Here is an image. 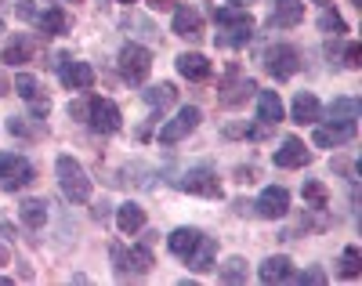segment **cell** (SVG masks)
<instances>
[{
  "mask_svg": "<svg viewBox=\"0 0 362 286\" xmlns=\"http://www.w3.org/2000/svg\"><path fill=\"white\" fill-rule=\"evenodd\" d=\"M218 22V44L221 47H243L250 37H254V15L239 4H225V8H214L210 11Z\"/></svg>",
  "mask_w": 362,
  "mask_h": 286,
  "instance_id": "obj_1",
  "label": "cell"
},
{
  "mask_svg": "<svg viewBox=\"0 0 362 286\" xmlns=\"http://www.w3.org/2000/svg\"><path fill=\"white\" fill-rule=\"evenodd\" d=\"M54 171H58V185H62L66 200H73V203H87L90 200V178L80 167V160H73V156H58Z\"/></svg>",
  "mask_w": 362,
  "mask_h": 286,
  "instance_id": "obj_2",
  "label": "cell"
},
{
  "mask_svg": "<svg viewBox=\"0 0 362 286\" xmlns=\"http://www.w3.org/2000/svg\"><path fill=\"white\" fill-rule=\"evenodd\" d=\"M116 69H119V76H124L127 84H145L148 80V73H153V55H148L141 44H127L124 51H119V58H116Z\"/></svg>",
  "mask_w": 362,
  "mask_h": 286,
  "instance_id": "obj_3",
  "label": "cell"
},
{
  "mask_svg": "<svg viewBox=\"0 0 362 286\" xmlns=\"http://www.w3.org/2000/svg\"><path fill=\"white\" fill-rule=\"evenodd\" d=\"M83 120L90 123V131H98V135H116L119 127H124V116H119V105L109 102V98H87V113Z\"/></svg>",
  "mask_w": 362,
  "mask_h": 286,
  "instance_id": "obj_4",
  "label": "cell"
},
{
  "mask_svg": "<svg viewBox=\"0 0 362 286\" xmlns=\"http://www.w3.org/2000/svg\"><path fill=\"white\" fill-rule=\"evenodd\" d=\"M33 178H37V171H33V164H29L25 156L0 152V188H8V193H15V188L33 185Z\"/></svg>",
  "mask_w": 362,
  "mask_h": 286,
  "instance_id": "obj_5",
  "label": "cell"
},
{
  "mask_svg": "<svg viewBox=\"0 0 362 286\" xmlns=\"http://www.w3.org/2000/svg\"><path fill=\"white\" fill-rule=\"evenodd\" d=\"M181 193H192V196H206V200H214V196H221V181H218V174L210 171V167H189L185 174H181L177 181H174Z\"/></svg>",
  "mask_w": 362,
  "mask_h": 286,
  "instance_id": "obj_6",
  "label": "cell"
},
{
  "mask_svg": "<svg viewBox=\"0 0 362 286\" xmlns=\"http://www.w3.org/2000/svg\"><path fill=\"white\" fill-rule=\"evenodd\" d=\"M199 120H203V113L196 109V105H185V109H177V116L174 120H167L163 127H160V145H177L181 138H189L196 127H199Z\"/></svg>",
  "mask_w": 362,
  "mask_h": 286,
  "instance_id": "obj_7",
  "label": "cell"
},
{
  "mask_svg": "<svg viewBox=\"0 0 362 286\" xmlns=\"http://www.w3.org/2000/svg\"><path fill=\"white\" fill-rule=\"evenodd\" d=\"M264 69L276 76V80H290V76L300 69L297 47H290V44H272V47L264 51Z\"/></svg>",
  "mask_w": 362,
  "mask_h": 286,
  "instance_id": "obj_8",
  "label": "cell"
},
{
  "mask_svg": "<svg viewBox=\"0 0 362 286\" xmlns=\"http://www.w3.org/2000/svg\"><path fill=\"white\" fill-rule=\"evenodd\" d=\"M112 261H116V272L119 275H127V272L145 275L148 268H153V253H148V246H131V250L112 246Z\"/></svg>",
  "mask_w": 362,
  "mask_h": 286,
  "instance_id": "obj_9",
  "label": "cell"
},
{
  "mask_svg": "<svg viewBox=\"0 0 362 286\" xmlns=\"http://www.w3.org/2000/svg\"><path fill=\"white\" fill-rule=\"evenodd\" d=\"M58 76H62V84H66L69 91H87L90 84H95V69H90L87 62L69 58V55L58 58Z\"/></svg>",
  "mask_w": 362,
  "mask_h": 286,
  "instance_id": "obj_10",
  "label": "cell"
},
{
  "mask_svg": "<svg viewBox=\"0 0 362 286\" xmlns=\"http://www.w3.org/2000/svg\"><path fill=\"white\" fill-rule=\"evenodd\" d=\"M254 91H257V84L232 66L228 76H225V84H221V94H218V98H221V105H239V102H247Z\"/></svg>",
  "mask_w": 362,
  "mask_h": 286,
  "instance_id": "obj_11",
  "label": "cell"
},
{
  "mask_svg": "<svg viewBox=\"0 0 362 286\" xmlns=\"http://www.w3.org/2000/svg\"><path fill=\"white\" fill-rule=\"evenodd\" d=\"M355 138V123H341V120H329V123H319L312 142L319 149H337V145H348Z\"/></svg>",
  "mask_w": 362,
  "mask_h": 286,
  "instance_id": "obj_12",
  "label": "cell"
},
{
  "mask_svg": "<svg viewBox=\"0 0 362 286\" xmlns=\"http://www.w3.org/2000/svg\"><path fill=\"white\" fill-rule=\"evenodd\" d=\"M254 207H257L261 217H272V221H276V217H286V210H290V193H286L283 185H268L264 193L257 196Z\"/></svg>",
  "mask_w": 362,
  "mask_h": 286,
  "instance_id": "obj_13",
  "label": "cell"
},
{
  "mask_svg": "<svg viewBox=\"0 0 362 286\" xmlns=\"http://www.w3.org/2000/svg\"><path fill=\"white\" fill-rule=\"evenodd\" d=\"M276 167H283V171H293V167H305V164H312V152L305 149V142L300 138H283V145L276 149Z\"/></svg>",
  "mask_w": 362,
  "mask_h": 286,
  "instance_id": "obj_14",
  "label": "cell"
},
{
  "mask_svg": "<svg viewBox=\"0 0 362 286\" xmlns=\"http://www.w3.org/2000/svg\"><path fill=\"white\" fill-rule=\"evenodd\" d=\"M300 18H305V4H300V0H272V15H268L272 29L300 25Z\"/></svg>",
  "mask_w": 362,
  "mask_h": 286,
  "instance_id": "obj_15",
  "label": "cell"
},
{
  "mask_svg": "<svg viewBox=\"0 0 362 286\" xmlns=\"http://www.w3.org/2000/svg\"><path fill=\"white\" fill-rule=\"evenodd\" d=\"M170 29H174L177 37H185V40H199V37H203V15H199L196 8H189V4H181V8L174 11Z\"/></svg>",
  "mask_w": 362,
  "mask_h": 286,
  "instance_id": "obj_16",
  "label": "cell"
},
{
  "mask_svg": "<svg viewBox=\"0 0 362 286\" xmlns=\"http://www.w3.org/2000/svg\"><path fill=\"white\" fill-rule=\"evenodd\" d=\"M214 258H218V243L214 239H210V236H199V243L189 250V268L192 272H210V268H214Z\"/></svg>",
  "mask_w": 362,
  "mask_h": 286,
  "instance_id": "obj_17",
  "label": "cell"
},
{
  "mask_svg": "<svg viewBox=\"0 0 362 286\" xmlns=\"http://www.w3.org/2000/svg\"><path fill=\"white\" fill-rule=\"evenodd\" d=\"M177 73L185 80H206L210 76V62L199 51H185V55H177Z\"/></svg>",
  "mask_w": 362,
  "mask_h": 286,
  "instance_id": "obj_18",
  "label": "cell"
},
{
  "mask_svg": "<svg viewBox=\"0 0 362 286\" xmlns=\"http://www.w3.org/2000/svg\"><path fill=\"white\" fill-rule=\"evenodd\" d=\"M257 120H261L264 127L283 123V102H279L276 91H261V94H257Z\"/></svg>",
  "mask_w": 362,
  "mask_h": 286,
  "instance_id": "obj_19",
  "label": "cell"
},
{
  "mask_svg": "<svg viewBox=\"0 0 362 286\" xmlns=\"http://www.w3.org/2000/svg\"><path fill=\"white\" fill-rule=\"evenodd\" d=\"M116 229L124 232V236L141 232V229H145V207H138V203H124V207L116 210Z\"/></svg>",
  "mask_w": 362,
  "mask_h": 286,
  "instance_id": "obj_20",
  "label": "cell"
},
{
  "mask_svg": "<svg viewBox=\"0 0 362 286\" xmlns=\"http://www.w3.org/2000/svg\"><path fill=\"white\" fill-rule=\"evenodd\" d=\"M33 51H37V40L25 37V33H18V37L4 47V62H8V66H25V62H33Z\"/></svg>",
  "mask_w": 362,
  "mask_h": 286,
  "instance_id": "obj_21",
  "label": "cell"
},
{
  "mask_svg": "<svg viewBox=\"0 0 362 286\" xmlns=\"http://www.w3.org/2000/svg\"><path fill=\"white\" fill-rule=\"evenodd\" d=\"M261 282H290L293 279V265H290V258H283V253H279V258H268L264 265H261Z\"/></svg>",
  "mask_w": 362,
  "mask_h": 286,
  "instance_id": "obj_22",
  "label": "cell"
},
{
  "mask_svg": "<svg viewBox=\"0 0 362 286\" xmlns=\"http://www.w3.org/2000/svg\"><path fill=\"white\" fill-rule=\"evenodd\" d=\"M319 113H322V105H319V98L312 91H300L293 98V123H315Z\"/></svg>",
  "mask_w": 362,
  "mask_h": 286,
  "instance_id": "obj_23",
  "label": "cell"
},
{
  "mask_svg": "<svg viewBox=\"0 0 362 286\" xmlns=\"http://www.w3.org/2000/svg\"><path fill=\"white\" fill-rule=\"evenodd\" d=\"M37 25H40L44 37H62V33H69V15H66L62 8H47V11L37 18Z\"/></svg>",
  "mask_w": 362,
  "mask_h": 286,
  "instance_id": "obj_24",
  "label": "cell"
},
{
  "mask_svg": "<svg viewBox=\"0 0 362 286\" xmlns=\"http://www.w3.org/2000/svg\"><path fill=\"white\" fill-rule=\"evenodd\" d=\"M199 229H174L170 236H167V246H170V253L174 258H189V250L199 243Z\"/></svg>",
  "mask_w": 362,
  "mask_h": 286,
  "instance_id": "obj_25",
  "label": "cell"
},
{
  "mask_svg": "<svg viewBox=\"0 0 362 286\" xmlns=\"http://www.w3.org/2000/svg\"><path fill=\"white\" fill-rule=\"evenodd\" d=\"M18 217H22L25 229H44L47 225V203L44 200H25L18 207Z\"/></svg>",
  "mask_w": 362,
  "mask_h": 286,
  "instance_id": "obj_26",
  "label": "cell"
},
{
  "mask_svg": "<svg viewBox=\"0 0 362 286\" xmlns=\"http://www.w3.org/2000/svg\"><path fill=\"white\" fill-rule=\"evenodd\" d=\"M362 113V105L355 98H334L329 102V120H341V123H355Z\"/></svg>",
  "mask_w": 362,
  "mask_h": 286,
  "instance_id": "obj_27",
  "label": "cell"
},
{
  "mask_svg": "<svg viewBox=\"0 0 362 286\" xmlns=\"http://www.w3.org/2000/svg\"><path fill=\"white\" fill-rule=\"evenodd\" d=\"M341 275L344 279L362 275V250L358 246H344V253H341Z\"/></svg>",
  "mask_w": 362,
  "mask_h": 286,
  "instance_id": "obj_28",
  "label": "cell"
},
{
  "mask_svg": "<svg viewBox=\"0 0 362 286\" xmlns=\"http://www.w3.org/2000/svg\"><path fill=\"white\" fill-rule=\"evenodd\" d=\"M300 196H305V203H308V207H315V210H322V207L329 203V193H326V185H322V181H305Z\"/></svg>",
  "mask_w": 362,
  "mask_h": 286,
  "instance_id": "obj_29",
  "label": "cell"
},
{
  "mask_svg": "<svg viewBox=\"0 0 362 286\" xmlns=\"http://www.w3.org/2000/svg\"><path fill=\"white\" fill-rule=\"evenodd\" d=\"M141 94H145V102L153 105V109H163V105H170V102H174V84L148 87V91H141Z\"/></svg>",
  "mask_w": 362,
  "mask_h": 286,
  "instance_id": "obj_30",
  "label": "cell"
},
{
  "mask_svg": "<svg viewBox=\"0 0 362 286\" xmlns=\"http://www.w3.org/2000/svg\"><path fill=\"white\" fill-rule=\"evenodd\" d=\"M221 282H247V261L243 258H228L221 265Z\"/></svg>",
  "mask_w": 362,
  "mask_h": 286,
  "instance_id": "obj_31",
  "label": "cell"
},
{
  "mask_svg": "<svg viewBox=\"0 0 362 286\" xmlns=\"http://www.w3.org/2000/svg\"><path fill=\"white\" fill-rule=\"evenodd\" d=\"M319 29H322V33H334V37H341V33H348V25H344V18L337 15V11H322L319 15Z\"/></svg>",
  "mask_w": 362,
  "mask_h": 286,
  "instance_id": "obj_32",
  "label": "cell"
},
{
  "mask_svg": "<svg viewBox=\"0 0 362 286\" xmlns=\"http://www.w3.org/2000/svg\"><path fill=\"white\" fill-rule=\"evenodd\" d=\"M344 66H351V69L362 66V47H358V44H348V51H344Z\"/></svg>",
  "mask_w": 362,
  "mask_h": 286,
  "instance_id": "obj_33",
  "label": "cell"
},
{
  "mask_svg": "<svg viewBox=\"0 0 362 286\" xmlns=\"http://www.w3.org/2000/svg\"><path fill=\"white\" fill-rule=\"evenodd\" d=\"M293 279H297V282H312V286H319V282H326V275H322L319 268H308L305 275H293Z\"/></svg>",
  "mask_w": 362,
  "mask_h": 286,
  "instance_id": "obj_34",
  "label": "cell"
},
{
  "mask_svg": "<svg viewBox=\"0 0 362 286\" xmlns=\"http://www.w3.org/2000/svg\"><path fill=\"white\" fill-rule=\"evenodd\" d=\"M83 113H87V102H69V116L83 120Z\"/></svg>",
  "mask_w": 362,
  "mask_h": 286,
  "instance_id": "obj_35",
  "label": "cell"
},
{
  "mask_svg": "<svg viewBox=\"0 0 362 286\" xmlns=\"http://www.w3.org/2000/svg\"><path fill=\"white\" fill-rule=\"evenodd\" d=\"M8 258H11V253H8V246L0 243V265H8Z\"/></svg>",
  "mask_w": 362,
  "mask_h": 286,
  "instance_id": "obj_36",
  "label": "cell"
},
{
  "mask_svg": "<svg viewBox=\"0 0 362 286\" xmlns=\"http://www.w3.org/2000/svg\"><path fill=\"white\" fill-rule=\"evenodd\" d=\"M153 8H160V11H163V8H170V0H153Z\"/></svg>",
  "mask_w": 362,
  "mask_h": 286,
  "instance_id": "obj_37",
  "label": "cell"
},
{
  "mask_svg": "<svg viewBox=\"0 0 362 286\" xmlns=\"http://www.w3.org/2000/svg\"><path fill=\"white\" fill-rule=\"evenodd\" d=\"M228 4H250V0H228Z\"/></svg>",
  "mask_w": 362,
  "mask_h": 286,
  "instance_id": "obj_38",
  "label": "cell"
},
{
  "mask_svg": "<svg viewBox=\"0 0 362 286\" xmlns=\"http://www.w3.org/2000/svg\"><path fill=\"white\" fill-rule=\"evenodd\" d=\"M0 286H11V279H0Z\"/></svg>",
  "mask_w": 362,
  "mask_h": 286,
  "instance_id": "obj_39",
  "label": "cell"
},
{
  "mask_svg": "<svg viewBox=\"0 0 362 286\" xmlns=\"http://www.w3.org/2000/svg\"><path fill=\"white\" fill-rule=\"evenodd\" d=\"M116 4H134V0H116Z\"/></svg>",
  "mask_w": 362,
  "mask_h": 286,
  "instance_id": "obj_40",
  "label": "cell"
},
{
  "mask_svg": "<svg viewBox=\"0 0 362 286\" xmlns=\"http://www.w3.org/2000/svg\"><path fill=\"white\" fill-rule=\"evenodd\" d=\"M315 4H329V0H315Z\"/></svg>",
  "mask_w": 362,
  "mask_h": 286,
  "instance_id": "obj_41",
  "label": "cell"
},
{
  "mask_svg": "<svg viewBox=\"0 0 362 286\" xmlns=\"http://www.w3.org/2000/svg\"><path fill=\"white\" fill-rule=\"evenodd\" d=\"M54 4H66V0H54Z\"/></svg>",
  "mask_w": 362,
  "mask_h": 286,
  "instance_id": "obj_42",
  "label": "cell"
},
{
  "mask_svg": "<svg viewBox=\"0 0 362 286\" xmlns=\"http://www.w3.org/2000/svg\"><path fill=\"white\" fill-rule=\"evenodd\" d=\"M355 4H358V8H362V0H355Z\"/></svg>",
  "mask_w": 362,
  "mask_h": 286,
  "instance_id": "obj_43",
  "label": "cell"
}]
</instances>
